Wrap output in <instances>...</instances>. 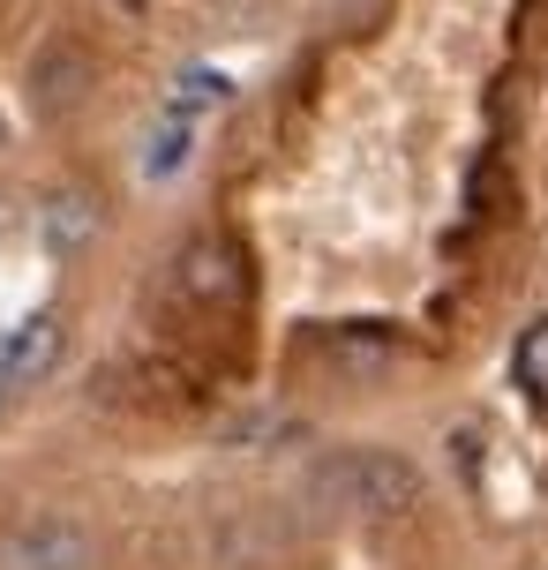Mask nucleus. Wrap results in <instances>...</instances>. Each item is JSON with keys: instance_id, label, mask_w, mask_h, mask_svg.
<instances>
[{"instance_id": "f257e3e1", "label": "nucleus", "mask_w": 548, "mask_h": 570, "mask_svg": "<svg viewBox=\"0 0 548 570\" xmlns=\"http://www.w3.org/2000/svg\"><path fill=\"white\" fill-rule=\"evenodd\" d=\"M309 495L331 503V511H353V518H399L421 503V473L399 451H331L309 473Z\"/></svg>"}, {"instance_id": "f03ea898", "label": "nucleus", "mask_w": 548, "mask_h": 570, "mask_svg": "<svg viewBox=\"0 0 548 570\" xmlns=\"http://www.w3.org/2000/svg\"><path fill=\"white\" fill-rule=\"evenodd\" d=\"M0 570H98V533L68 511H30L0 533Z\"/></svg>"}, {"instance_id": "7ed1b4c3", "label": "nucleus", "mask_w": 548, "mask_h": 570, "mask_svg": "<svg viewBox=\"0 0 548 570\" xmlns=\"http://www.w3.org/2000/svg\"><path fill=\"white\" fill-rule=\"evenodd\" d=\"M174 285H180V301H196V308H241L248 301V256H241V240L233 233H196L174 263Z\"/></svg>"}, {"instance_id": "20e7f679", "label": "nucleus", "mask_w": 548, "mask_h": 570, "mask_svg": "<svg viewBox=\"0 0 548 570\" xmlns=\"http://www.w3.org/2000/svg\"><path fill=\"white\" fill-rule=\"evenodd\" d=\"M84 98H90V53L76 38H53L46 53L30 60V106L46 120H60V114H76Z\"/></svg>"}, {"instance_id": "39448f33", "label": "nucleus", "mask_w": 548, "mask_h": 570, "mask_svg": "<svg viewBox=\"0 0 548 570\" xmlns=\"http://www.w3.org/2000/svg\"><path fill=\"white\" fill-rule=\"evenodd\" d=\"M90 233H98V203L90 196H53L46 203V218H38V240H46V256H84L90 248Z\"/></svg>"}, {"instance_id": "423d86ee", "label": "nucleus", "mask_w": 548, "mask_h": 570, "mask_svg": "<svg viewBox=\"0 0 548 570\" xmlns=\"http://www.w3.org/2000/svg\"><path fill=\"white\" fill-rule=\"evenodd\" d=\"M53 361H60V315H30L23 331H16V345H8V361H0V368L16 375V391H23V383H38Z\"/></svg>"}, {"instance_id": "0eeeda50", "label": "nucleus", "mask_w": 548, "mask_h": 570, "mask_svg": "<svg viewBox=\"0 0 548 570\" xmlns=\"http://www.w3.org/2000/svg\"><path fill=\"white\" fill-rule=\"evenodd\" d=\"M323 345H331V361L353 368V375H375V368L399 361V338H391V331H331Z\"/></svg>"}, {"instance_id": "6e6552de", "label": "nucleus", "mask_w": 548, "mask_h": 570, "mask_svg": "<svg viewBox=\"0 0 548 570\" xmlns=\"http://www.w3.org/2000/svg\"><path fill=\"white\" fill-rule=\"evenodd\" d=\"M196 150V136H188V120H166V128H150V150H144V173L150 180H166V173H180V158Z\"/></svg>"}, {"instance_id": "1a4fd4ad", "label": "nucleus", "mask_w": 548, "mask_h": 570, "mask_svg": "<svg viewBox=\"0 0 548 570\" xmlns=\"http://www.w3.org/2000/svg\"><path fill=\"white\" fill-rule=\"evenodd\" d=\"M218 98H233V83L218 76V68H180V83H174V106H180V114H196V106H218Z\"/></svg>"}, {"instance_id": "9d476101", "label": "nucleus", "mask_w": 548, "mask_h": 570, "mask_svg": "<svg viewBox=\"0 0 548 570\" xmlns=\"http://www.w3.org/2000/svg\"><path fill=\"white\" fill-rule=\"evenodd\" d=\"M8 399H16V375H8V368H0V405H8Z\"/></svg>"}]
</instances>
